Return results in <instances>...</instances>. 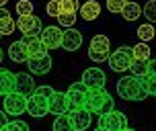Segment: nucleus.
Here are the masks:
<instances>
[{"label":"nucleus","instance_id":"obj_1","mask_svg":"<svg viewBox=\"0 0 156 131\" xmlns=\"http://www.w3.org/2000/svg\"><path fill=\"white\" fill-rule=\"evenodd\" d=\"M86 109L93 113V115H107L115 109V102L111 98V94L105 90V88H93L90 90V96H88V105Z\"/></svg>","mask_w":156,"mask_h":131},{"label":"nucleus","instance_id":"obj_2","mask_svg":"<svg viewBox=\"0 0 156 131\" xmlns=\"http://www.w3.org/2000/svg\"><path fill=\"white\" fill-rule=\"evenodd\" d=\"M117 94L123 100H144L148 92L142 88L138 76H125L117 82Z\"/></svg>","mask_w":156,"mask_h":131},{"label":"nucleus","instance_id":"obj_3","mask_svg":"<svg viewBox=\"0 0 156 131\" xmlns=\"http://www.w3.org/2000/svg\"><path fill=\"white\" fill-rule=\"evenodd\" d=\"M88 57H90L94 64L109 62V57H111L109 37H105V35H94L93 41H90V47H88Z\"/></svg>","mask_w":156,"mask_h":131},{"label":"nucleus","instance_id":"obj_4","mask_svg":"<svg viewBox=\"0 0 156 131\" xmlns=\"http://www.w3.org/2000/svg\"><path fill=\"white\" fill-rule=\"evenodd\" d=\"M68 98H70V111H78V109H86L88 105V96H90V88L80 80V82H74L68 88Z\"/></svg>","mask_w":156,"mask_h":131},{"label":"nucleus","instance_id":"obj_5","mask_svg":"<svg viewBox=\"0 0 156 131\" xmlns=\"http://www.w3.org/2000/svg\"><path fill=\"white\" fill-rule=\"evenodd\" d=\"M133 49L132 47H119V49H115L113 53H111L109 57V66L113 72H125V70L132 68L133 64Z\"/></svg>","mask_w":156,"mask_h":131},{"label":"nucleus","instance_id":"obj_6","mask_svg":"<svg viewBox=\"0 0 156 131\" xmlns=\"http://www.w3.org/2000/svg\"><path fill=\"white\" fill-rule=\"evenodd\" d=\"M99 127H101L103 131H123L125 127H127V117H125L121 111L113 109L111 113L99 117Z\"/></svg>","mask_w":156,"mask_h":131},{"label":"nucleus","instance_id":"obj_7","mask_svg":"<svg viewBox=\"0 0 156 131\" xmlns=\"http://www.w3.org/2000/svg\"><path fill=\"white\" fill-rule=\"evenodd\" d=\"M49 100L47 96H43V94H33V96H29V102H27V113L31 117H45L47 113H49Z\"/></svg>","mask_w":156,"mask_h":131},{"label":"nucleus","instance_id":"obj_8","mask_svg":"<svg viewBox=\"0 0 156 131\" xmlns=\"http://www.w3.org/2000/svg\"><path fill=\"white\" fill-rule=\"evenodd\" d=\"M27 102H29V98L19 92L6 94L4 96V111L8 115H23V113H27Z\"/></svg>","mask_w":156,"mask_h":131},{"label":"nucleus","instance_id":"obj_9","mask_svg":"<svg viewBox=\"0 0 156 131\" xmlns=\"http://www.w3.org/2000/svg\"><path fill=\"white\" fill-rule=\"evenodd\" d=\"M82 82L90 90L93 88H105V72L101 68H88L82 72Z\"/></svg>","mask_w":156,"mask_h":131},{"label":"nucleus","instance_id":"obj_10","mask_svg":"<svg viewBox=\"0 0 156 131\" xmlns=\"http://www.w3.org/2000/svg\"><path fill=\"white\" fill-rule=\"evenodd\" d=\"M41 39L45 43L47 49H55V47H62V39H64V31L62 27H45V31L41 33Z\"/></svg>","mask_w":156,"mask_h":131},{"label":"nucleus","instance_id":"obj_11","mask_svg":"<svg viewBox=\"0 0 156 131\" xmlns=\"http://www.w3.org/2000/svg\"><path fill=\"white\" fill-rule=\"evenodd\" d=\"M23 41L27 43V47H29V55H31V57H43V55H47V47H45V43H43L41 35H23ZM31 57H29V60H31Z\"/></svg>","mask_w":156,"mask_h":131},{"label":"nucleus","instance_id":"obj_12","mask_svg":"<svg viewBox=\"0 0 156 131\" xmlns=\"http://www.w3.org/2000/svg\"><path fill=\"white\" fill-rule=\"evenodd\" d=\"M16 25H19V29H21V33L23 35H41V21H39L37 16H19V21H16Z\"/></svg>","mask_w":156,"mask_h":131},{"label":"nucleus","instance_id":"obj_13","mask_svg":"<svg viewBox=\"0 0 156 131\" xmlns=\"http://www.w3.org/2000/svg\"><path fill=\"white\" fill-rule=\"evenodd\" d=\"M8 57L12 60V62L16 64H27L29 62V47H27V43H25L23 39L21 41H15L12 45H8Z\"/></svg>","mask_w":156,"mask_h":131},{"label":"nucleus","instance_id":"obj_14","mask_svg":"<svg viewBox=\"0 0 156 131\" xmlns=\"http://www.w3.org/2000/svg\"><path fill=\"white\" fill-rule=\"evenodd\" d=\"M70 111V98L66 92H55L49 100V113L54 115H66Z\"/></svg>","mask_w":156,"mask_h":131},{"label":"nucleus","instance_id":"obj_15","mask_svg":"<svg viewBox=\"0 0 156 131\" xmlns=\"http://www.w3.org/2000/svg\"><path fill=\"white\" fill-rule=\"evenodd\" d=\"M35 90H37V86H35V80H33L29 74H16V92L23 94V96H33L35 94Z\"/></svg>","mask_w":156,"mask_h":131},{"label":"nucleus","instance_id":"obj_16","mask_svg":"<svg viewBox=\"0 0 156 131\" xmlns=\"http://www.w3.org/2000/svg\"><path fill=\"white\" fill-rule=\"evenodd\" d=\"M70 117L74 121V127L76 131H84L90 127V121H93V113L88 109H78V111H70Z\"/></svg>","mask_w":156,"mask_h":131},{"label":"nucleus","instance_id":"obj_17","mask_svg":"<svg viewBox=\"0 0 156 131\" xmlns=\"http://www.w3.org/2000/svg\"><path fill=\"white\" fill-rule=\"evenodd\" d=\"M0 80H2V82H0V92H2V96L16 92V74H12V72L6 70V68H2Z\"/></svg>","mask_w":156,"mask_h":131},{"label":"nucleus","instance_id":"obj_18","mask_svg":"<svg viewBox=\"0 0 156 131\" xmlns=\"http://www.w3.org/2000/svg\"><path fill=\"white\" fill-rule=\"evenodd\" d=\"M80 45H82V33L76 31V29H68V31H64L62 47L66 49V51H76Z\"/></svg>","mask_w":156,"mask_h":131},{"label":"nucleus","instance_id":"obj_19","mask_svg":"<svg viewBox=\"0 0 156 131\" xmlns=\"http://www.w3.org/2000/svg\"><path fill=\"white\" fill-rule=\"evenodd\" d=\"M29 70H31L33 74H47L49 70H51V57L49 55H43V57H31L29 60Z\"/></svg>","mask_w":156,"mask_h":131},{"label":"nucleus","instance_id":"obj_20","mask_svg":"<svg viewBox=\"0 0 156 131\" xmlns=\"http://www.w3.org/2000/svg\"><path fill=\"white\" fill-rule=\"evenodd\" d=\"M80 16L84 21H94L101 16V4L97 0H86L84 4L80 6Z\"/></svg>","mask_w":156,"mask_h":131},{"label":"nucleus","instance_id":"obj_21","mask_svg":"<svg viewBox=\"0 0 156 131\" xmlns=\"http://www.w3.org/2000/svg\"><path fill=\"white\" fill-rule=\"evenodd\" d=\"M19 25L12 21V16H10V12L8 10H0V35H10V33L15 31Z\"/></svg>","mask_w":156,"mask_h":131},{"label":"nucleus","instance_id":"obj_22","mask_svg":"<svg viewBox=\"0 0 156 131\" xmlns=\"http://www.w3.org/2000/svg\"><path fill=\"white\" fill-rule=\"evenodd\" d=\"M54 131H76L72 117L68 115V113H66V115H58L55 121H54Z\"/></svg>","mask_w":156,"mask_h":131},{"label":"nucleus","instance_id":"obj_23","mask_svg":"<svg viewBox=\"0 0 156 131\" xmlns=\"http://www.w3.org/2000/svg\"><path fill=\"white\" fill-rule=\"evenodd\" d=\"M140 15H142V6L138 4V2H133V0L127 2V6H125L123 12H121V16H123L125 21H136Z\"/></svg>","mask_w":156,"mask_h":131},{"label":"nucleus","instance_id":"obj_24","mask_svg":"<svg viewBox=\"0 0 156 131\" xmlns=\"http://www.w3.org/2000/svg\"><path fill=\"white\" fill-rule=\"evenodd\" d=\"M148 66H150V60H133V64H132V74L133 76H138V78H142V76H146L148 74Z\"/></svg>","mask_w":156,"mask_h":131},{"label":"nucleus","instance_id":"obj_25","mask_svg":"<svg viewBox=\"0 0 156 131\" xmlns=\"http://www.w3.org/2000/svg\"><path fill=\"white\" fill-rule=\"evenodd\" d=\"M140 84H142V88H144L148 94L156 96V76H150V74L142 76V78H140Z\"/></svg>","mask_w":156,"mask_h":131},{"label":"nucleus","instance_id":"obj_26","mask_svg":"<svg viewBox=\"0 0 156 131\" xmlns=\"http://www.w3.org/2000/svg\"><path fill=\"white\" fill-rule=\"evenodd\" d=\"M154 35H156V31H154V27H152V23H148V25H140L138 27V37H140V41H150V39H154Z\"/></svg>","mask_w":156,"mask_h":131},{"label":"nucleus","instance_id":"obj_27","mask_svg":"<svg viewBox=\"0 0 156 131\" xmlns=\"http://www.w3.org/2000/svg\"><path fill=\"white\" fill-rule=\"evenodd\" d=\"M45 15L58 19V16L62 15V0H49L45 4Z\"/></svg>","mask_w":156,"mask_h":131},{"label":"nucleus","instance_id":"obj_28","mask_svg":"<svg viewBox=\"0 0 156 131\" xmlns=\"http://www.w3.org/2000/svg\"><path fill=\"white\" fill-rule=\"evenodd\" d=\"M133 49V57L136 60H150V47L144 43V41H140L136 47H132Z\"/></svg>","mask_w":156,"mask_h":131},{"label":"nucleus","instance_id":"obj_29","mask_svg":"<svg viewBox=\"0 0 156 131\" xmlns=\"http://www.w3.org/2000/svg\"><path fill=\"white\" fill-rule=\"evenodd\" d=\"M16 15L19 16L33 15V2H29V0H19L16 2Z\"/></svg>","mask_w":156,"mask_h":131},{"label":"nucleus","instance_id":"obj_30","mask_svg":"<svg viewBox=\"0 0 156 131\" xmlns=\"http://www.w3.org/2000/svg\"><path fill=\"white\" fill-rule=\"evenodd\" d=\"M127 2H129V0H107V8H109V12L121 15L123 8L127 6Z\"/></svg>","mask_w":156,"mask_h":131},{"label":"nucleus","instance_id":"obj_31","mask_svg":"<svg viewBox=\"0 0 156 131\" xmlns=\"http://www.w3.org/2000/svg\"><path fill=\"white\" fill-rule=\"evenodd\" d=\"M144 16L150 23H156V0H148L144 4Z\"/></svg>","mask_w":156,"mask_h":131},{"label":"nucleus","instance_id":"obj_32","mask_svg":"<svg viewBox=\"0 0 156 131\" xmlns=\"http://www.w3.org/2000/svg\"><path fill=\"white\" fill-rule=\"evenodd\" d=\"M62 15H78V0H62Z\"/></svg>","mask_w":156,"mask_h":131},{"label":"nucleus","instance_id":"obj_33","mask_svg":"<svg viewBox=\"0 0 156 131\" xmlns=\"http://www.w3.org/2000/svg\"><path fill=\"white\" fill-rule=\"evenodd\" d=\"M2 131H29V125L16 119V121H10L6 127H2Z\"/></svg>","mask_w":156,"mask_h":131},{"label":"nucleus","instance_id":"obj_34","mask_svg":"<svg viewBox=\"0 0 156 131\" xmlns=\"http://www.w3.org/2000/svg\"><path fill=\"white\" fill-rule=\"evenodd\" d=\"M58 23H60V27H68V29H72L74 23H76V15H60L58 16Z\"/></svg>","mask_w":156,"mask_h":131},{"label":"nucleus","instance_id":"obj_35","mask_svg":"<svg viewBox=\"0 0 156 131\" xmlns=\"http://www.w3.org/2000/svg\"><path fill=\"white\" fill-rule=\"evenodd\" d=\"M148 74H150V76H156V60H150V66H148Z\"/></svg>","mask_w":156,"mask_h":131},{"label":"nucleus","instance_id":"obj_36","mask_svg":"<svg viewBox=\"0 0 156 131\" xmlns=\"http://www.w3.org/2000/svg\"><path fill=\"white\" fill-rule=\"evenodd\" d=\"M8 113H6V111H4V113H2V115H0V125H2V127H6V125L8 123H10V121H8Z\"/></svg>","mask_w":156,"mask_h":131},{"label":"nucleus","instance_id":"obj_37","mask_svg":"<svg viewBox=\"0 0 156 131\" xmlns=\"http://www.w3.org/2000/svg\"><path fill=\"white\" fill-rule=\"evenodd\" d=\"M6 2H8V0H0V4H2V6H4V4H6Z\"/></svg>","mask_w":156,"mask_h":131},{"label":"nucleus","instance_id":"obj_38","mask_svg":"<svg viewBox=\"0 0 156 131\" xmlns=\"http://www.w3.org/2000/svg\"><path fill=\"white\" fill-rule=\"evenodd\" d=\"M123 131H133V129H129V127H125V129H123Z\"/></svg>","mask_w":156,"mask_h":131},{"label":"nucleus","instance_id":"obj_39","mask_svg":"<svg viewBox=\"0 0 156 131\" xmlns=\"http://www.w3.org/2000/svg\"><path fill=\"white\" fill-rule=\"evenodd\" d=\"M94 131H103V129H101V127H97V129H94Z\"/></svg>","mask_w":156,"mask_h":131}]
</instances>
